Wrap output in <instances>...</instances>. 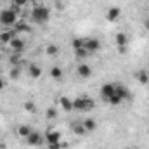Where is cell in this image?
<instances>
[{
    "label": "cell",
    "instance_id": "22",
    "mask_svg": "<svg viewBox=\"0 0 149 149\" xmlns=\"http://www.w3.org/2000/svg\"><path fill=\"white\" fill-rule=\"evenodd\" d=\"M71 47H73V50L83 49V38H73V42H71Z\"/></svg>",
    "mask_w": 149,
    "mask_h": 149
},
{
    "label": "cell",
    "instance_id": "8",
    "mask_svg": "<svg viewBox=\"0 0 149 149\" xmlns=\"http://www.w3.org/2000/svg\"><path fill=\"white\" fill-rule=\"evenodd\" d=\"M10 47H12V50H14V52L21 54V52L24 50V40H21V38L14 37L12 40H10Z\"/></svg>",
    "mask_w": 149,
    "mask_h": 149
},
{
    "label": "cell",
    "instance_id": "27",
    "mask_svg": "<svg viewBox=\"0 0 149 149\" xmlns=\"http://www.w3.org/2000/svg\"><path fill=\"white\" fill-rule=\"evenodd\" d=\"M10 63H12L14 66H19V64H21V56H19L17 52H14V56L10 57Z\"/></svg>",
    "mask_w": 149,
    "mask_h": 149
},
{
    "label": "cell",
    "instance_id": "14",
    "mask_svg": "<svg viewBox=\"0 0 149 149\" xmlns=\"http://www.w3.org/2000/svg\"><path fill=\"white\" fill-rule=\"evenodd\" d=\"M114 42H116V47H127L128 38H127V35H125V33H116Z\"/></svg>",
    "mask_w": 149,
    "mask_h": 149
},
{
    "label": "cell",
    "instance_id": "24",
    "mask_svg": "<svg viewBox=\"0 0 149 149\" xmlns=\"http://www.w3.org/2000/svg\"><path fill=\"white\" fill-rule=\"evenodd\" d=\"M24 109H26L28 113H35V111H37V106H35V102L26 101V102H24Z\"/></svg>",
    "mask_w": 149,
    "mask_h": 149
},
{
    "label": "cell",
    "instance_id": "29",
    "mask_svg": "<svg viewBox=\"0 0 149 149\" xmlns=\"http://www.w3.org/2000/svg\"><path fill=\"white\" fill-rule=\"evenodd\" d=\"M21 74V70H19V66H14L12 70H10V78H17Z\"/></svg>",
    "mask_w": 149,
    "mask_h": 149
},
{
    "label": "cell",
    "instance_id": "18",
    "mask_svg": "<svg viewBox=\"0 0 149 149\" xmlns=\"http://www.w3.org/2000/svg\"><path fill=\"white\" fill-rule=\"evenodd\" d=\"M30 74L33 78H40L42 76V68L38 64H30Z\"/></svg>",
    "mask_w": 149,
    "mask_h": 149
},
{
    "label": "cell",
    "instance_id": "1",
    "mask_svg": "<svg viewBox=\"0 0 149 149\" xmlns=\"http://www.w3.org/2000/svg\"><path fill=\"white\" fill-rule=\"evenodd\" d=\"M17 23V12L10 7V9H3L0 12V24L2 26H14Z\"/></svg>",
    "mask_w": 149,
    "mask_h": 149
},
{
    "label": "cell",
    "instance_id": "4",
    "mask_svg": "<svg viewBox=\"0 0 149 149\" xmlns=\"http://www.w3.org/2000/svg\"><path fill=\"white\" fill-rule=\"evenodd\" d=\"M83 49L90 54V52H95L101 49V42L97 38H83Z\"/></svg>",
    "mask_w": 149,
    "mask_h": 149
},
{
    "label": "cell",
    "instance_id": "35",
    "mask_svg": "<svg viewBox=\"0 0 149 149\" xmlns=\"http://www.w3.org/2000/svg\"><path fill=\"white\" fill-rule=\"evenodd\" d=\"M30 2H31V0H30Z\"/></svg>",
    "mask_w": 149,
    "mask_h": 149
},
{
    "label": "cell",
    "instance_id": "16",
    "mask_svg": "<svg viewBox=\"0 0 149 149\" xmlns=\"http://www.w3.org/2000/svg\"><path fill=\"white\" fill-rule=\"evenodd\" d=\"M14 31H16V33H26V31H30V26H28L26 23L19 21V23L14 24Z\"/></svg>",
    "mask_w": 149,
    "mask_h": 149
},
{
    "label": "cell",
    "instance_id": "33",
    "mask_svg": "<svg viewBox=\"0 0 149 149\" xmlns=\"http://www.w3.org/2000/svg\"><path fill=\"white\" fill-rule=\"evenodd\" d=\"M3 87H5V83H3V80H2V78H0V90H2V88H3Z\"/></svg>",
    "mask_w": 149,
    "mask_h": 149
},
{
    "label": "cell",
    "instance_id": "34",
    "mask_svg": "<svg viewBox=\"0 0 149 149\" xmlns=\"http://www.w3.org/2000/svg\"><path fill=\"white\" fill-rule=\"evenodd\" d=\"M146 26H148V28H149V19H148V23H146Z\"/></svg>",
    "mask_w": 149,
    "mask_h": 149
},
{
    "label": "cell",
    "instance_id": "17",
    "mask_svg": "<svg viewBox=\"0 0 149 149\" xmlns=\"http://www.w3.org/2000/svg\"><path fill=\"white\" fill-rule=\"evenodd\" d=\"M31 132H33V130H31V127H28V125H19V127H17V134H19L21 137H28Z\"/></svg>",
    "mask_w": 149,
    "mask_h": 149
},
{
    "label": "cell",
    "instance_id": "23",
    "mask_svg": "<svg viewBox=\"0 0 149 149\" xmlns=\"http://www.w3.org/2000/svg\"><path fill=\"white\" fill-rule=\"evenodd\" d=\"M47 56H56L57 52H59V49H57V45H54V43H50V45H47Z\"/></svg>",
    "mask_w": 149,
    "mask_h": 149
},
{
    "label": "cell",
    "instance_id": "9",
    "mask_svg": "<svg viewBox=\"0 0 149 149\" xmlns=\"http://www.w3.org/2000/svg\"><path fill=\"white\" fill-rule=\"evenodd\" d=\"M42 141H43V139H42V135H40L38 132H35V130L26 137V142H28L30 146H40V144H42Z\"/></svg>",
    "mask_w": 149,
    "mask_h": 149
},
{
    "label": "cell",
    "instance_id": "21",
    "mask_svg": "<svg viewBox=\"0 0 149 149\" xmlns=\"http://www.w3.org/2000/svg\"><path fill=\"white\" fill-rule=\"evenodd\" d=\"M108 102H109V104H113V106H116V104H121V102H123V99H121V97H120V95L114 92L111 97L108 99Z\"/></svg>",
    "mask_w": 149,
    "mask_h": 149
},
{
    "label": "cell",
    "instance_id": "25",
    "mask_svg": "<svg viewBox=\"0 0 149 149\" xmlns=\"http://www.w3.org/2000/svg\"><path fill=\"white\" fill-rule=\"evenodd\" d=\"M73 132L76 134V135H83L87 130H85V127H83V125H74V127H73Z\"/></svg>",
    "mask_w": 149,
    "mask_h": 149
},
{
    "label": "cell",
    "instance_id": "15",
    "mask_svg": "<svg viewBox=\"0 0 149 149\" xmlns=\"http://www.w3.org/2000/svg\"><path fill=\"white\" fill-rule=\"evenodd\" d=\"M81 125L85 127V130H87V132H94V130H95V127H97L95 120H92V118H87V120H83V123H81Z\"/></svg>",
    "mask_w": 149,
    "mask_h": 149
},
{
    "label": "cell",
    "instance_id": "30",
    "mask_svg": "<svg viewBox=\"0 0 149 149\" xmlns=\"http://www.w3.org/2000/svg\"><path fill=\"white\" fill-rule=\"evenodd\" d=\"M28 2H30V0H12V5H16V7H24Z\"/></svg>",
    "mask_w": 149,
    "mask_h": 149
},
{
    "label": "cell",
    "instance_id": "20",
    "mask_svg": "<svg viewBox=\"0 0 149 149\" xmlns=\"http://www.w3.org/2000/svg\"><path fill=\"white\" fill-rule=\"evenodd\" d=\"M137 80H139V83L148 85L149 83V74L146 73V71H139V73H137Z\"/></svg>",
    "mask_w": 149,
    "mask_h": 149
},
{
    "label": "cell",
    "instance_id": "10",
    "mask_svg": "<svg viewBox=\"0 0 149 149\" xmlns=\"http://www.w3.org/2000/svg\"><path fill=\"white\" fill-rule=\"evenodd\" d=\"M45 141L47 144H54V142H61V134L57 130H50L45 134Z\"/></svg>",
    "mask_w": 149,
    "mask_h": 149
},
{
    "label": "cell",
    "instance_id": "12",
    "mask_svg": "<svg viewBox=\"0 0 149 149\" xmlns=\"http://www.w3.org/2000/svg\"><path fill=\"white\" fill-rule=\"evenodd\" d=\"M59 104H61V108L64 109V111H73V101L70 99V97H66V95H63L61 99H59Z\"/></svg>",
    "mask_w": 149,
    "mask_h": 149
},
{
    "label": "cell",
    "instance_id": "7",
    "mask_svg": "<svg viewBox=\"0 0 149 149\" xmlns=\"http://www.w3.org/2000/svg\"><path fill=\"white\" fill-rule=\"evenodd\" d=\"M76 73L80 74L81 78H90V76H92V68H90L88 64L81 63V64H78V68H76Z\"/></svg>",
    "mask_w": 149,
    "mask_h": 149
},
{
    "label": "cell",
    "instance_id": "26",
    "mask_svg": "<svg viewBox=\"0 0 149 149\" xmlns=\"http://www.w3.org/2000/svg\"><path fill=\"white\" fill-rule=\"evenodd\" d=\"M74 56H76L78 59H83V57H87V56H88V52H87L85 49H78V50H74Z\"/></svg>",
    "mask_w": 149,
    "mask_h": 149
},
{
    "label": "cell",
    "instance_id": "28",
    "mask_svg": "<svg viewBox=\"0 0 149 149\" xmlns=\"http://www.w3.org/2000/svg\"><path fill=\"white\" fill-rule=\"evenodd\" d=\"M45 114H47V118H50V120H54V118L57 116V111H56L54 108H49V109L45 111Z\"/></svg>",
    "mask_w": 149,
    "mask_h": 149
},
{
    "label": "cell",
    "instance_id": "11",
    "mask_svg": "<svg viewBox=\"0 0 149 149\" xmlns=\"http://www.w3.org/2000/svg\"><path fill=\"white\" fill-rule=\"evenodd\" d=\"M114 92L125 101V99H130L132 97V94H130V90L127 88V87H123V85H114Z\"/></svg>",
    "mask_w": 149,
    "mask_h": 149
},
{
    "label": "cell",
    "instance_id": "5",
    "mask_svg": "<svg viewBox=\"0 0 149 149\" xmlns=\"http://www.w3.org/2000/svg\"><path fill=\"white\" fill-rule=\"evenodd\" d=\"M120 16H121V9H120V7H116V5L109 7V9H108V12H106V19H108V21H111V23L118 21V19H120Z\"/></svg>",
    "mask_w": 149,
    "mask_h": 149
},
{
    "label": "cell",
    "instance_id": "2",
    "mask_svg": "<svg viewBox=\"0 0 149 149\" xmlns=\"http://www.w3.org/2000/svg\"><path fill=\"white\" fill-rule=\"evenodd\" d=\"M30 16H31V19L35 23H47L49 17H50V10L47 7H43V5H37V7H33Z\"/></svg>",
    "mask_w": 149,
    "mask_h": 149
},
{
    "label": "cell",
    "instance_id": "19",
    "mask_svg": "<svg viewBox=\"0 0 149 149\" xmlns=\"http://www.w3.org/2000/svg\"><path fill=\"white\" fill-rule=\"evenodd\" d=\"M50 76H52L54 80H61V78H63V70H61L59 66H54V68L50 70Z\"/></svg>",
    "mask_w": 149,
    "mask_h": 149
},
{
    "label": "cell",
    "instance_id": "32",
    "mask_svg": "<svg viewBox=\"0 0 149 149\" xmlns=\"http://www.w3.org/2000/svg\"><path fill=\"white\" fill-rule=\"evenodd\" d=\"M118 50H120V54H125L127 52V47H118Z\"/></svg>",
    "mask_w": 149,
    "mask_h": 149
},
{
    "label": "cell",
    "instance_id": "3",
    "mask_svg": "<svg viewBox=\"0 0 149 149\" xmlns=\"http://www.w3.org/2000/svg\"><path fill=\"white\" fill-rule=\"evenodd\" d=\"M95 102L90 97H76L73 99V109L74 111H90L94 109Z\"/></svg>",
    "mask_w": 149,
    "mask_h": 149
},
{
    "label": "cell",
    "instance_id": "13",
    "mask_svg": "<svg viewBox=\"0 0 149 149\" xmlns=\"http://www.w3.org/2000/svg\"><path fill=\"white\" fill-rule=\"evenodd\" d=\"M16 37V31L10 30V31H3L0 33V43H10V40Z\"/></svg>",
    "mask_w": 149,
    "mask_h": 149
},
{
    "label": "cell",
    "instance_id": "31",
    "mask_svg": "<svg viewBox=\"0 0 149 149\" xmlns=\"http://www.w3.org/2000/svg\"><path fill=\"white\" fill-rule=\"evenodd\" d=\"M49 149H63V142H54V144H47Z\"/></svg>",
    "mask_w": 149,
    "mask_h": 149
},
{
    "label": "cell",
    "instance_id": "6",
    "mask_svg": "<svg viewBox=\"0 0 149 149\" xmlns=\"http://www.w3.org/2000/svg\"><path fill=\"white\" fill-rule=\"evenodd\" d=\"M113 94H114V83H104L102 87H101V97L102 99H109Z\"/></svg>",
    "mask_w": 149,
    "mask_h": 149
}]
</instances>
